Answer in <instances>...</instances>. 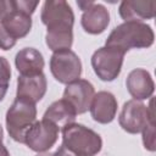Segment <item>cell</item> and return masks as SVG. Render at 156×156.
<instances>
[{"instance_id": "e0dca14e", "label": "cell", "mask_w": 156, "mask_h": 156, "mask_svg": "<svg viewBox=\"0 0 156 156\" xmlns=\"http://www.w3.org/2000/svg\"><path fill=\"white\" fill-rule=\"evenodd\" d=\"M76 111L74 108L63 99L54 101L44 112L43 119H46L54 123L58 129H62L65 126L74 123L76 121Z\"/></svg>"}, {"instance_id": "7402d4cb", "label": "cell", "mask_w": 156, "mask_h": 156, "mask_svg": "<svg viewBox=\"0 0 156 156\" xmlns=\"http://www.w3.org/2000/svg\"><path fill=\"white\" fill-rule=\"evenodd\" d=\"M10 10H11L10 0H0V21L9 13Z\"/></svg>"}, {"instance_id": "603a6c76", "label": "cell", "mask_w": 156, "mask_h": 156, "mask_svg": "<svg viewBox=\"0 0 156 156\" xmlns=\"http://www.w3.org/2000/svg\"><path fill=\"white\" fill-rule=\"evenodd\" d=\"M52 156H78L74 152H72L71 150H68L66 146H63L62 144L60 145V147L52 154Z\"/></svg>"}, {"instance_id": "9c48e42d", "label": "cell", "mask_w": 156, "mask_h": 156, "mask_svg": "<svg viewBox=\"0 0 156 156\" xmlns=\"http://www.w3.org/2000/svg\"><path fill=\"white\" fill-rule=\"evenodd\" d=\"M95 95L94 85L87 79H77L66 85L63 90V100H66L77 115L85 113L90 108V104Z\"/></svg>"}, {"instance_id": "8992f818", "label": "cell", "mask_w": 156, "mask_h": 156, "mask_svg": "<svg viewBox=\"0 0 156 156\" xmlns=\"http://www.w3.org/2000/svg\"><path fill=\"white\" fill-rule=\"evenodd\" d=\"M124 55L122 50L111 46H102L94 51L90 62L98 78L104 82L115 80L121 73Z\"/></svg>"}, {"instance_id": "d6986e66", "label": "cell", "mask_w": 156, "mask_h": 156, "mask_svg": "<svg viewBox=\"0 0 156 156\" xmlns=\"http://www.w3.org/2000/svg\"><path fill=\"white\" fill-rule=\"evenodd\" d=\"M143 144L144 147L149 151L156 150V141H155V122H150L143 129Z\"/></svg>"}, {"instance_id": "44dd1931", "label": "cell", "mask_w": 156, "mask_h": 156, "mask_svg": "<svg viewBox=\"0 0 156 156\" xmlns=\"http://www.w3.org/2000/svg\"><path fill=\"white\" fill-rule=\"evenodd\" d=\"M16 40L10 37V34L5 30L2 24L0 23V49L1 50H10L15 46Z\"/></svg>"}, {"instance_id": "52a82bcc", "label": "cell", "mask_w": 156, "mask_h": 156, "mask_svg": "<svg viewBox=\"0 0 156 156\" xmlns=\"http://www.w3.org/2000/svg\"><path fill=\"white\" fill-rule=\"evenodd\" d=\"M50 71L58 83L69 84L80 78L82 62L71 49L55 51L50 57Z\"/></svg>"}, {"instance_id": "ba28073f", "label": "cell", "mask_w": 156, "mask_h": 156, "mask_svg": "<svg viewBox=\"0 0 156 156\" xmlns=\"http://www.w3.org/2000/svg\"><path fill=\"white\" fill-rule=\"evenodd\" d=\"M58 132L60 129L46 119L35 121L34 124L27 130L23 144L35 152H46L56 144Z\"/></svg>"}, {"instance_id": "d4e9b609", "label": "cell", "mask_w": 156, "mask_h": 156, "mask_svg": "<svg viewBox=\"0 0 156 156\" xmlns=\"http://www.w3.org/2000/svg\"><path fill=\"white\" fill-rule=\"evenodd\" d=\"M0 156H10V152L6 149V146L2 144V141H0Z\"/></svg>"}, {"instance_id": "484cf974", "label": "cell", "mask_w": 156, "mask_h": 156, "mask_svg": "<svg viewBox=\"0 0 156 156\" xmlns=\"http://www.w3.org/2000/svg\"><path fill=\"white\" fill-rule=\"evenodd\" d=\"M35 156H52V154H50V152H38Z\"/></svg>"}, {"instance_id": "4fadbf2b", "label": "cell", "mask_w": 156, "mask_h": 156, "mask_svg": "<svg viewBox=\"0 0 156 156\" xmlns=\"http://www.w3.org/2000/svg\"><path fill=\"white\" fill-rule=\"evenodd\" d=\"M118 13L124 22H143L145 20H151L156 13V1L124 0L119 4Z\"/></svg>"}, {"instance_id": "7c38bea8", "label": "cell", "mask_w": 156, "mask_h": 156, "mask_svg": "<svg viewBox=\"0 0 156 156\" xmlns=\"http://www.w3.org/2000/svg\"><path fill=\"white\" fill-rule=\"evenodd\" d=\"M126 85L130 96L138 101L150 99L155 90L154 79L144 68H135L130 71L127 76Z\"/></svg>"}, {"instance_id": "6da1fadb", "label": "cell", "mask_w": 156, "mask_h": 156, "mask_svg": "<svg viewBox=\"0 0 156 156\" xmlns=\"http://www.w3.org/2000/svg\"><path fill=\"white\" fill-rule=\"evenodd\" d=\"M40 20L46 26L45 43L52 52L71 49L74 13L67 1L46 0L41 7Z\"/></svg>"}, {"instance_id": "4316f807", "label": "cell", "mask_w": 156, "mask_h": 156, "mask_svg": "<svg viewBox=\"0 0 156 156\" xmlns=\"http://www.w3.org/2000/svg\"><path fill=\"white\" fill-rule=\"evenodd\" d=\"M2 139H4V130H2V127L0 124V141H2Z\"/></svg>"}, {"instance_id": "ffe728a7", "label": "cell", "mask_w": 156, "mask_h": 156, "mask_svg": "<svg viewBox=\"0 0 156 156\" xmlns=\"http://www.w3.org/2000/svg\"><path fill=\"white\" fill-rule=\"evenodd\" d=\"M10 2H11V7L20 10V11H23L30 16L35 11L37 6L39 5L38 1H27V0H10Z\"/></svg>"}, {"instance_id": "cb8c5ba5", "label": "cell", "mask_w": 156, "mask_h": 156, "mask_svg": "<svg viewBox=\"0 0 156 156\" xmlns=\"http://www.w3.org/2000/svg\"><path fill=\"white\" fill-rule=\"evenodd\" d=\"M93 2H94V1H77V5L80 7L82 11H85Z\"/></svg>"}, {"instance_id": "30bf717a", "label": "cell", "mask_w": 156, "mask_h": 156, "mask_svg": "<svg viewBox=\"0 0 156 156\" xmlns=\"http://www.w3.org/2000/svg\"><path fill=\"white\" fill-rule=\"evenodd\" d=\"M46 88H48V82L43 72L38 74H27V76L20 74L17 78L16 98H22L35 104L44 98L46 93Z\"/></svg>"}, {"instance_id": "277c9868", "label": "cell", "mask_w": 156, "mask_h": 156, "mask_svg": "<svg viewBox=\"0 0 156 156\" xmlns=\"http://www.w3.org/2000/svg\"><path fill=\"white\" fill-rule=\"evenodd\" d=\"M35 121H37L35 104L22 98L15 99L12 105L9 107L5 117L9 135L15 141L21 144H23L27 130L34 124Z\"/></svg>"}, {"instance_id": "8fae6325", "label": "cell", "mask_w": 156, "mask_h": 156, "mask_svg": "<svg viewBox=\"0 0 156 156\" xmlns=\"http://www.w3.org/2000/svg\"><path fill=\"white\" fill-rule=\"evenodd\" d=\"M89 111L95 122L101 124L111 123L117 113V99L110 91H98L93 98Z\"/></svg>"}, {"instance_id": "5bb4252c", "label": "cell", "mask_w": 156, "mask_h": 156, "mask_svg": "<svg viewBox=\"0 0 156 156\" xmlns=\"http://www.w3.org/2000/svg\"><path fill=\"white\" fill-rule=\"evenodd\" d=\"M110 23V12L102 4L93 2L83 11L80 24L89 34H101Z\"/></svg>"}, {"instance_id": "3957f363", "label": "cell", "mask_w": 156, "mask_h": 156, "mask_svg": "<svg viewBox=\"0 0 156 156\" xmlns=\"http://www.w3.org/2000/svg\"><path fill=\"white\" fill-rule=\"evenodd\" d=\"M61 133L62 145L78 156H95L102 147L101 136L83 124L76 122L67 124Z\"/></svg>"}, {"instance_id": "5b68a950", "label": "cell", "mask_w": 156, "mask_h": 156, "mask_svg": "<svg viewBox=\"0 0 156 156\" xmlns=\"http://www.w3.org/2000/svg\"><path fill=\"white\" fill-rule=\"evenodd\" d=\"M150 122H155L152 98H150L149 106L134 99L128 100L123 104V107L118 116V123L123 130L129 134H138L141 133Z\"/></svg>"}, {"instance_id": "2e32d148", "label": "cell", "mask_w": 156, "mask_h": 156, "mask_svg": "<svg viewBox=\"0 0 156 156\" xmlns=\"http://www.w3.org/2000/svg\"><path fill=\"white\" fill-rule=\"evenodd\" d=\"M15 65L20 74H38L43 72L44 57L35 48H23L15 56Z\"/></svg>"}, {"instance_id": "7a4b0ae2", "label": "cell", "mask_w": 156, "mask_h": 156, "mask_svg": "<svg viewBox=\"0 0 156 156\" xmlns=\"http://www.w3.org/2000/svg\"><path fill=\"white\" fill-rule=\"evenodd\" d=\"M155 33L144 22H123L115 27L105 41L111 46L127 52L130 49H145L154 44Z\"/></svg>"}, {"instance_id": "ac0fdd59", "label": "cell", "mask_w": 156, "mask_h": 156, "mask_svg": "<svg viewBox=\"0 0 156 156\" xmlns=\"http://www.w3.org/2000/svg\"><path fill=\"white\" fill-rule=\"evenodd\" d=\"M11 79V67L9 61L0 56V101L4 100Z\"/></svg>"}, {"instance_id": "9a60e30c", "label": "cell", "mask_w": 156, "mask_h": 156, "mask_svg": "<svg viewBox=\"0 0 156 156\" xmlns=\"http://www.w3.org/2000/svg\"><path fill=\"white\" fill-rule=\"evenodd\" d=\"M11 4V2H10ZM5 30L15 40L24 38L32 29V16L11 7L9 13L0 21Z\"/></svg>"}]
</instances>
